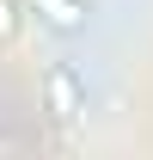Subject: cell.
I'll return each mask as SVG.
<instances>
[{
	"instance_id": "1",
	"label": "cell",
	"mask_w": 153,
	"mask_h": 160,
	"mask_svg": "<svg viewBox=\"0 0 153 160\" xmlns=\"http://www.w3.org/2000/svg\"><path fill=\"white\" fill-rule=\"evenodd\" d=\"M86 105H92L86 74H80L74 62H49L43 68V111L55 123H86Z\"/></svg>"
},
{
	"instance_id": "2",
	"label": "cell",
	"mask_w": 153,
	"mask_h": 160,
	"mask_svg": "<svg viewBox=\"0 0 153 160\" xmlns=\"http://www.w3.org/2000/svg\"><path fill=\"white\" fill-rule=\"evenodd\" d=\"M31 12H37L43 25H55V31H80V25H86V6H80V0H31Z\"/></svg>"
},
{
	"instance_id": "3",
	"label": "cell",
	"mask_w": 153,
	"mask_h": 160,
	"mask_svg": "<svg viewBox=\"0 0 153 160\" xmlns=\"http://www.w3.org/2000/svg\"><path fill=\"white\" fill-rule=\"evenodd\" d=\"M19 37V0H0V43Z\"/></svg>"
}]
</instances>
